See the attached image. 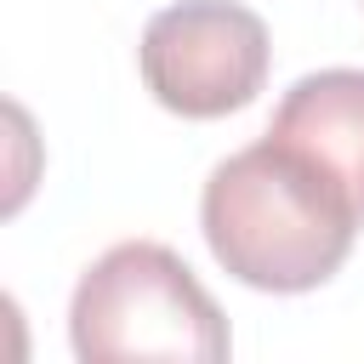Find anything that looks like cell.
I'll list each match as a JSON object with an SVG mask.
<instances>
[{"label": "cell", "instance_id": "obj_4", "mask_svg": "<svg viewBox=\"0 0 364 364\" xmlns=\"http://www.w3.org/2000/svg\"><path fill=\"white\" fill-rule=\"evenodd\" d=\"M267 131L313 154L364 222V68H318L296 80Z\"/></svg>", "mask_w": 364, "mask_h": 364}, {"label": "cell", "instance_id": "obj_1", "mask_svg": "<svg viewBox=\"0 0 364 364\" xmlns=\"http://www.w3.org/2000/svg\"><path fill=\"white\" fill-rule=\"evenodd\" d=\"M210 256L250 290L301 296L341 273L353 233L364 228L347 188L296 142L262 136L228 154L199 199Z\"/></svg>", "mask_w": 364, "mask_h": 364}, {"label": "cell", "instance_id": "obj_2", "mask_svg": "<svg viewBox=\"0 0 364 364\" xmlns=\"http://www.w3.org/2000/svg\"><path fill=\"white\" fill-rule=\"evenodd\" d=\"M68 336L85 364L114 358H182V364H222L228 358V318L193 267L154 245L125 239L102 250L68 301Z\"/></svg>", "mask_w": 364, "mask_h": 364}, {"label": "cell", "instance_id": "obj_3", "mask_svg": "<svg viewBox=\"0 0 364 364\" xmlns=\"http://www.w3.org/2000/svg\"><path fill=\"white\" fill-rule=\"evenodd\" d=\"M267 23L239 0H176L148 17L136 63L159 108L182 119H222L267 80Z\"/></svg>", "mask_w": 364, "mask_h": 364}]
</instances>
